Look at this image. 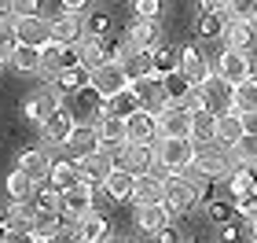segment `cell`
Wrapping results in <instances>:
<instances>
[{"label": "cell", "mask_w": 257, "mask_h": 243, "mask_svg": "<svg viewBox=\"0 0 257 243\" xmlns=\"http://www.w3.org/2000/svg\"><path fill=\"white\" fill-rule=\"evenodd\" d=\"M0 19H15L11 15V0H0Z\"/></svg>", "instance_id": "cell-54"}, {"label": "cell", "mask_w": 257, "mask_h": 243, "mask_svg": "<svg viewBox=\"0 0 257 243\" xmlns=\"http://www.w3.org/2000/svg\"><path fill=\"white\" fill-rule=\"evenodd\" d=\"M195 170H202L209 181L213 177H228L235 166H242V162L231 155V147H224V144H217V140H209V144H198L195 147V162H191Z\"/></svg>", "instance_id": "cell-2"}, {"label": "cell", "mask_w": 257, "mask_h": 243, "mask_svg": "<svg viewBox=\"0 0 257 243\" xmlns=\"http://www.w3.org/2000/svg\"><path fill=\"white\" fill-rule=\"evenodd\" d=\"M253 192H257V177H253Z\"/></svg>", "instance_id": "cell-57"}, {"label": "cell", "mask_w": 257, "mask_h": 243, "mask_svg": "<svg viewBox=\"0 0 257 243\" xmlns=\"http://www.w3.org/2000/svg\"><path fill=\"white\" fill-rule=\"evenodd\" d=\"M66 147H70L74 155H88V151H96V147H99L96 125H88V122H74V129H70V136H66Z\"/></svg>", "instance_id": "cell-22"}, {"label": "cell", "mask_w": 257, "mask_h": 243, "mask_svg": "<svg viewBox=\"0 0 257 243\" xmlns=\"http://www.w3.org/2000/svg\"><path fill=\"white\" fill-rule=\"evenodd\" d=\"M70 66H81L77 59V44H59V41H48L41 48V70L55 77L59 70H70Z\"/></svg>", "instance_id": "cell-7"}, {"label": "cell", "mask_w": 257, "mask_h": 243, "mask_svg": "<svg viewBox=\"0 0 257 243\" xmlns=\"http://www.w3.org/2000/svg\"><path fill=\"white\" fill-rule=\"evenodd\" d=\"M11 15H15V19L41 15V0H11Z\"/></svg>", "instance_id": "cell-47"}, {"label": "cell", "mask_w": 257, "mask_h": 243, "mask_svg": "<svg viewBox=\"0 0 257 243\" xmlns=\"http://www.w3.org/2000/svg\"><path fill=\"white\" fill-rule=\"evenodd\" d=\"M81 37H85V15H70V11H63V15L52 22V41L77 44Z\"/></svg>", "instance_id": "cell-15"}, {"label": "cell", "mask_w": 257, "mask_h": 243, "mask_svg": "<svg viewBox=\"0 0 257 243\" xmlns=\"http://www.w3.org/2000/svg\"><path fill=\"white\" fill-rule=\"evenodd\" d=\"M162 89H166V100L169 103H180V107H184V103H188V96H191V81L188 77H184L180 70L177 74H169V77H162Z\"/></svg>", "instance_id": "cell-34"}, {"label": "cell", "mask_w": 257, "mask_h": 243, "mask_svg": "<svg viewBox=\"0 0 257 243\" xmlns=\"http://www.w3.org/2000/svg\"><path fill=\"white\" fill-rule=\"evenodd\" d=\"M133 184H136L133 173H125V170L114 166V170L107 173V181H103V192H107L114 203H121V199H133Z\"/></svg>", "instance_id": "cell-24"}, {"label": "cell", "mask_w": 257, "mask_h": 243, "mask_svg": "<svg viewBox=\"0 0 257 243\" xmlns=\"http://www.w3.org/2000/svg\"><path fill=\"white\" fill-rule=\"evenodd\" d=\"M15 41L19 44H33V48H44V44L52 41V22L41 19V15L15 19Z\"/></svg>", "instance_id": "cell-10"}, {"label": "cell", "mask_w": 257, "mask_h": 243, "mask_svg": "<svg viewBox=\"0 0 257 243\" xmlns=\"http://www.w3.org/2000/svg\"><path fill=\"white\" fill-rule=\"evenodd\" d=\"M231 111H239V114L257 111V77H246L239 85H231Z\"/></svg>", "instance_id": "cell-29"}, {"label": "cell", "mask_w": 257, "mask_h": 243, "mask_svg": "<svg viewBox=\"0 0 257 243\" xmlns=\"http://www.w3.org/2000/svg\"><path fill=\"white\" fill-rule=\"evenodd\" d=\"M88 89L96 92L99 100H107V96H114V92L128 89V70L118 59H107V63H99L96 70H88Z\"/></svg>", "instance_id": "cell-3"}, {"label": "cell", "mask_w": 257, "mask_h": 243, "mask_svg": "<svg viewBox=\"0 0 257 243\" xmlns=\"http://www.w3.org/2000/svg\"><path fill=\"white\" fill-rule=\"evenodd\" d=\"M136 225L144 228V232H158L162 225H169L166 203H144V206H136Z\"/></svg>", "instance_id": "cell-25"}, {"label": "cell", "mask_w": 257, "mask_h": 243, "mask_svg": "<svg viewBox=\"0 0 257 243\" xmlns=\"http://www.w3.org/2000/svg\"><path fill=\"white\" fill-rule=\"evenodd\" d=\"M0 63H4V55H0Z\"/></svg>", "instance_id": "cell-58"}, {"label": "cell", "mask_w": 257, "mask_h": 243, "mask_svg": "<svg viewBox=\"0 0 257 243\" xmlns=\"http://www.w3.org/2000/svg\"><path fill=\"white\" fill-rule=\"evenodd\" d=\"M74 181H81L74 162H52V166H48V184H55L59 192H63V188H70Z\"/></svg>", "instance_id": "cell-36"}, {"label": "cell", "mask_w": 257, "mask_h": 243, "mask_svg": "<svg viewBox=\"0 0 257 243\" xmlns=\"http://www.w3.org/2000/svg\"><path fill=\"white\" fill-rule=\"evenodd\" d=\"M107 30H110V15H103V11H96V15L85 19V33H92V37H103Z\"/></svg>", "instance_id": "cell-45"}, {"label": "cell", "mask_w": 257, "mask_h": 243, "mask_svg": "<svg viewBox=\"0 0 257 243\" xmlns=\"http://www.w3.org/2000/svg\"><path fill=\"white\" fill-rule=\"evenodd\" d=\"M55 107H59V92H52V89H41L37 96H30V100H26V118H33V122L41 125V122L48 118V114H52Z\"/></svg>", "instance_id": "cell-26"}, {"label": "cell", "mask_w": 257, "mask_h": 243, "mask_svg": "<svg viewBox=\"0 0 257 243\" xmlns=\"http://www.w3.org/2000/svg\"><path fill=\"white\" fill-rule=\"evenodd\" d=\"M30 243H52V239H41V236H33V239H30Z\"/></svg>", "instance_id": "cell-56"}, {"label": "cell", "mask_w": 257, "mask_h": 243, "mask_svg": "<svg viewBox=\"0 0 257 243\" xmlns=\"http://www.w3.org/2000/svg\"><path fill=\"white\" fill-rule=\"evenodd\" d=\"M228 19H242V22H257V0H228Z\"/></svg>", "instance_id": "cell-39"}, {"label": "cell", "mask_w": 257, "mask_h": 243, "mask_svg": "<svg viewBox=\"0 0 257 243\" xmlns=\"http://www.w3.org/2000/svg\"><path fill=\"white\" fill-rule=\"evenodd\" d=\"M96 136H99V147H121L125 144V118H114V114H99L96 118Z\"/></svg>", "instance_id": "cell-18"}, {"label": "cell", "mask_w": 257, "mask_h": 243, "mask_svg": "<svg viewBox=\"0 0 257 243\" xmlns=\"http://www.w3.org/2000/svg\"><path fill=\"white\" fill-rule=\"evenodd\" d=\"M198 199H202V192H198L184 173H177L173 181H166V195H162V203H166L169 214H188V210L198 206Z\"/></svg>", "instance_id": "cell-5"}, {"label": "cell", "mask_w": 257, "mask_h": 243, "mask_svg": "<svg viewBox=\"0 0 257 243\" xmlns=\"http://www.w3.org/2000/svg\"><path fill=\"white\" fill-rule=\"evenodd\" d=\"M48 166H52V158L44 155V151H22V158H19V170L22 173H30L33 181H48Z\"/></svg>", "instance_id": "cell-31"}, {"label": "cell", "mask_w": 257, "mask_h": 243, "mask_svg": "<svg viewBox=\"0 0 257 243\" xmlns=\"http://www.w3.org/2000/svg\"><path fill=\"white\" fill-rule=\"evenodd\" d=\"M195 162V144L191 140H177V136H158L155 144V166H162L169 177L184 173Z\"/></svg>", "instance_id": "cell-1"}, {"label": "cell", "mask_w": 257, "mask_h": 243, "mask_svg": "<svg viewBox=\"0 0 257 243\" xmlns=\"http://www.w3.org/2000/svg\"><path fill=\"white\" fill-rule=\"evenodd\" d=\"M220 30H224V15H209V11H202L198 33H202V37H220Z\"/></svg>", "instance_id": "cell-42"}, {"label": "cell", "mask_w": 257, "mask_h": 243, "mask_svg": "<svg viewBox=\"0 0 257 243\" xmlns=\"http://www.w3.org/2000/svg\"><path fill=\"white\" fill-rule=\"evenodd\" d=\"M55 85H59L63 92L88 89V70H85V66H70V70H59V74H55Z\"/></svg>", "instance_id": "cell-37"}, {"label": "cell", "mask_w": 257, "mask_h": 243, "mask_svg": "<svg viewBox=\"0 0 257 243\" xmlns=\"http://www.w3.org/2000/svg\"><path fill=\"white\" fill-rule=\"evenodd\" d=\"M33 192H37V181H33L30 173L15 170V173L8 177V195H11V203H33Z\"/></svg>", "instance_id": "cell-30"}, {"label": "cell", "mask_w": 257, "mask_h": 243, "mask_svg": "<svg viewBox=\"0 0 257 243\" xmlns=\"http://www.w3.org/2000/svg\"><path fill=\"white\" fill-rule=\"evenodd\" d=\"M239 118H242V133L257 136V111H246V114H239Z\"/></svg>", "instance_id": "cell-51"}, {"label": "cell", "mask_w": 257, "mask_h": 243, "mask_svg": "<svg viewBox=\"0 0 257 243\" xmlns=\"http://www.w3.org/2000/svg\"><path fill=\"white\" fill-rule=\"evenodd\" d=\"M114 55H118V63H121V66H125V70H128V66H133V63L140 59V48H136V44H133V41H128V37H125V41L118 44V52H114Z\"/></svg>", "instance_id": "cell-46"}, {"label": "cell", "mask_w": 257, "mask_h": 243, "mask_svg": "<svg viewBox=\"0 0 257 243\" xmlns=\"http://www.w3.org/2000/svg\"><path fill=\"white\" fill-rule=\"evenodd\" d=\"M231 206H235V214H242V217H253V214H257V192H253V188H250V192H239Z\"/></svg>", "instance_id": "cell-43"}, {"label": "cell", "mask_w": 257, "mask_h": 243, "mask_svg": "<svg viewBox=\"0 0 257 243\" xmlns=\"http://www.w3.org/2000/svg\"><path fill=\"white\" fill-rule=\"evenodd\" d=\"M140 111V96L133 89H121V92H114V96L103 100V111L99 114H114V118H133V114Z\"/></svg>", "instance_id": "cell-21"}, {"label": "cell", "mask_w": 257, "mask_h": 243, "mask_svg": "<svg viewBox=\"0 0 257 243\" xmlns=\"http://www.w3.org/2000/svg\"><path fill=\"white\" fill-rule=\"evenodd\" d=\"M77 59L85 70H96L99 63H107V44H103V37H92V33H85V37L77 41Z\"/></svg>", "instance_id": "cell-23"}, {"label": "cell", "mask_w": 257, "mask_h": 243, "mask_svg": "<svg viewBox=\"0 0 257 243\" xmlns=\"http://www.w3.org/2000/svg\"><path fill=\"white\" fill-rule=\"evenodd\" d=\"M213 125H217V114L213 111H191V136H188V140L198 147V144H209V140H213Z\"/></svg>", "instance_id": "cell-28"}, {"label": "cell", "mask_w": 257, "mask_h": 243, "mask_svg": "<svg viewBox=\"0 0 257 243\" xmlns=\"http://www.w3.org/2000/svg\"><path fill=\"white\" fill-rule=\"evenodd\" d=\"M242 136V118H239V111H220L217 114V125H213V140L217 144H224V147H231Z\"/></svg>", "instance_id": "cell-20"}, {"label": "cell", "mask_w": 257, "mask_h": 243, "mask_svg": "<svg viewBox=\"0 0 257 243\" xmlns=\"http://www.w3.org/2000/svg\"><path fill=\"white\" fill-rule=\"evenodd\" d=\"M147 55H151V74H155V77H169V74H177L180 55L173 52V48H155V52H147Z\"/></svg>", "instance_id": "cell-33"}, {"label": "cell", "mask_w": 257, "mask_h": 243, "mask_svg": "<svg viewBox=\"0 0 257 243\" xmlns=\"http://www.w3.org/2000/svg\"><path fill=\"white\" fill-rule=\"evenodd\" d=\"M235 214V206H231L228 199H213L209 203V221H217V225H228V217Z\"/></svg>", "instance_id": "cell-44"}, {"label": "cell", "mask_w": 257, "mask_h": 243, "mask_svg": "<svg viewBox=\"0 0 257 243\" xmlns=\"http://www.w3.org/2000/svg\"><path fill=\"white\" fill-rule=\"evenodd\" d=\"M155 122H158V136H177V140L191 136V111L180 107V103H166L155 114Z\"/></svg>", "instance_id": "cell-6"}, {"label": "cell", "mask_w": 257, "mask_h": 243, "mask_svg": "<svg viewBox=\"0 0 257 243\" xmlns=\"http://www.w3.org/2000/svg\"><path fill=\"white\" fill-rule=\"evenodd\" d=\"M128 41H133L140 52H151L155 41H158V19H136L133 26H128Z\"/></svg>", "instance_id": "cell-27"}, {"label": "cell", "mask_w": 257, "mask_h": 243, "mask_svg": "<svg viewBox=\"0 0 257 243\" xmlns=\"http://www.w3.org/2000/svg\"><path fill=\"white\" fill-rule=\"evenodd\" d=\"M74 166H77V177H81V181L103 184V181H107V173L114 170V158H110V151L96 147V151H88V155H77Z\"/></svg>", "instance_id": "cell-9"}, {"label": "cell", "mask_w": 257, "mask_h": 243, "mask_svg": "<svg viewBox=\"0 0 257 243\" xmlns=\"http://www.w3.org/2000/svg\"><path fill=\"white\" fill-rule=\"evenodd\" d=\"M162 195H166V177H158L155 170L144 173V177H136L133 184V203L144 206V203H162Z\"/></svg>", "instance_id": "cell-14"}, {"label": "cell", "mask_w": 257, "mask_h": 243, "mask_svg": "<svg viewBox=\"0 0 257 243\" xmlns=\"http://www.w3.org/2000/svg\"><path fill=\"white\" fill-rule=\"evenodd\" d=\"M15 19H0V55H4V59H8V55L11 52H15Z\"/></svg>", "instance_id": "cell-41"}, {"label": "cell", "mask_w": 257, "mask_h": 243, "mask_svg": "<svg viewBox=\"0 0 257 243\" xmlns=\"http://www.w3.org/2000/svg\"><path fill=\"white\" fill-rule=\"evenodd\" d=\"M158 239H162V243H180V232H177L173 225H162V228H158Z\"/></svg>", "instance_id": "cell-52"}, {"label": "cell", "mask_w": 257, "mask_h": 243, "mask_svg": "<svg viewBox=\"0 0 257 243\" xmlns=\"http://www.w3.org/2000/svg\"><path fill=\"white\" fill-rule=\"evenodd\" d=\"M155 136H158V122H155V114H147L144 107H140L133 118H125V140L128 144H155Z\"/></svg>", "instance_id": "cell-12"}, {"label": "cell", "mask_w": 257, "mask_h": 243, "mask_svg": "<svg viewBox=\"0 0 257 243\" xmlns=\"http://www.w3.org/2000/svg\"><path fill=\"white\" fill-rule=\"evenodd\" d=\"M114 158V166L125 170V173H133V177H144V173L155 170V144H121L118 147V155H110Z\"/></svg>", "instance_id": "cell-4"}, {"label": "cell", "mask_w": 257, "mask_h": 243, "mask_svg": "<svg viewBox=\"0 0 257 243\" xmlns=\"http://www.w3.org/2000/svg\"><path fill=\"white\" fill-rule=\"evenodd\" d=\"M250 232H253V236H257V214H253V217H250Z\"/></svg>", "instance_id": "cell-55"}, {"label": "cell", "mask_w": 257, "mask_h": 243, "mask_svg": "<svg viewBox=\"0 0 257 243\" xmlns=\"http://www.w3.org/2000/svg\"><path fill=\"white\" fill-rule=\"evenodd\" d=\"M202 4V11H209V15H224L228 11V0H198Z\"/></svg>", "instance_id": "cell-50"}, {"label": "cell", "mask_w": 257, "mask_h": 243, "mask_svg": "<svg viewBox=\"0 0 257 243\" xmlns=\"http://www.w3.org/2000/svg\"><path fill=\"white\" fill-rule=\"evenodd\" d=\"M220 37L228 41L231 52H246L253 44V26H250V22H242V19H228L224 15V30H220Z\"/></svg>", "instance_id": "cell-19"}, {"label": "cell", "mask_w": 257, "mask_h": 243, "mask_svg": "<svg viewBox=\"0 0 257 243\" xmlns=\"http://www.w3.org/2000/svg\"><path fill=\"white\" fill-rule=\"evenodd\" d=\"M77 236L85 239V243H107V236H110V221H107L103 214L88 210V214L77 217Z\"/></svg>", "instance_id": "cell-17"}, {"label": "cell", "mask_w": 257, "mask_h": 243, "mask_svg": "<svg viewBox=\"0 0 257 243\" xmlns=\"http://www.w3.org/2000/svg\"><path fill=\"white\" fill-rule=\"evenodd\" d=\"M33 206H41V210H59V206H63V192L55 188V184H48V188H41V184H37V192H33Z\"/></svg>", "instance_id": "cell-38"}, {"label": "cell", "mask_w": 257, "mask_h": 243, "mask_svg": "<svg viewBox=\"0 0 257 243\" xmlns=\"http://www.w3.org/2000/svg\"><path fill=\"white\" fill-rule=\"evenodd\" d=\"M63 11H70V15H81V11L88 8V0H59Z\"/></svg>", "instance_id": "cell-53"}, {"label": "cell", "mask_w": 257, "mask_h": 243, "mask_svg": "<svg viewBox=\"0 0 257 243\" xmlns=\"http://www.w3.org/2000/svg\"><path fill=\"white\" fill-rule=\"evenodd\" d=\"M52 243H85V239L77 236V228H59V232L52 236Z\"/></svg>", "instance_id": "cell-49"}, {"label": "cell", "mask_w": 257, "mask_h": 243, "mask_svg": "<svg viewBox=\"0 0 257 243\" xmlns=\"http://www.w3.org/2000/svg\"><path fill=\"white\" fill-rule=\"evenodd\" d=\"M231 155H235L239 162H257V136L242 133L235 144H231Z\"/></svg>", "instance_id": "cell-40"}, {"label": "cell", "mask_w": 257, "mask_h": 243, "mask_svg": "<svg viewBox=\"0 0 257 243\" xmlns=\"http://www.w3.org/2000/svg\"><path fill=\"white\" fill-rule=\"evenodd\" d=\"M92 199H96V184H88V181H74L70 188H63V210L74 221L92 210Z\"/></svg>", "instance_id": "cell-11"}, {"label": "cell", "mask_w": 257, "mask_h": 243, "mask_svg": "<svg viewBox=\"0 0 257 243\" xmlns=\"http://www.w3.org/2000/svg\"><path fill=\"white\" fill-rule=\"evenodd\" d=\"M213 74L220 77V81H228V85H239V81H246V77H253V59L246 52H224L217 59V66H213Z\"/></svg>", "instance_id": "cell-8"}, {"label": "cell", "mask_w": 257, "mask_h": 243, "mask_svg": "<svg viewBox=\"0 0 257 243\" xmlns=\"http://www.w3.org/2000/svg\"><path fill=\"white\" fill-rule=\"evenodd\" d=\"M41 129H44V140H48V144H66L70 129H74V114L63 111V107H55L48 118L41 122Z\"/></svg>", "instance_id": "cell-16"}, {"label": "cell", "mask_w": 257, "mask_h": 243, "mask_svg": "<svg viewBox=\"0 0 257 243\" xmlns=\"http://www.w3.org/2000/svg\"><path fill=\"white\" fill-rule=\"evenodd\" d=\"M162 0H136V19H158Z\"/></svg>", "instance_id": "cell-48"}, {"label": "cell", "mask_w": 257, "mask_h": 243, "mask_svg": "<svg viewBox=\"0 0 257 243\" xmlns=\"http://www.w3.org/2000/svg\"><path fill=\"white\" fill-rule=\"evenodd\" d=\"M59 228H63L59 225V210H41V206H37V214H33V236L52 239Z\"/></svg>", "instance_id": "cell-35"}, {"label": "cell", "mask_w": 257, "mask_h": 243, "mask_svg": "<svg viewBox=\"0 0 257 243\" xmlns=\"http://www.w3.org/2000/svg\"><path fill=\"white\" fill-rule=\"evenodd\" d=\"M177 70H180V74H184V77H188L191 85L198 89V85H202V81H206L209 74H213V66H209V63L202 59V52H198L195 44H188V48L180 52V66H177Z\"/></svg>", "instance_id": "cell-13"}, {"label": "cell", "mask_w": 257, "mask_h": 243, "mask_svg": "<svg viewBox=\"0 0 257 243\" xmlns=\"http://www.w3.org/2000/svg\"><path fill=\"white\" fill-rule=\"evenodd\" d=\"M8 63L15 66V70H22V74L41 70V48H33V44H15V52L8 55Z\"/></svg>", "instance_id": "cell-32"}]
</instances>
